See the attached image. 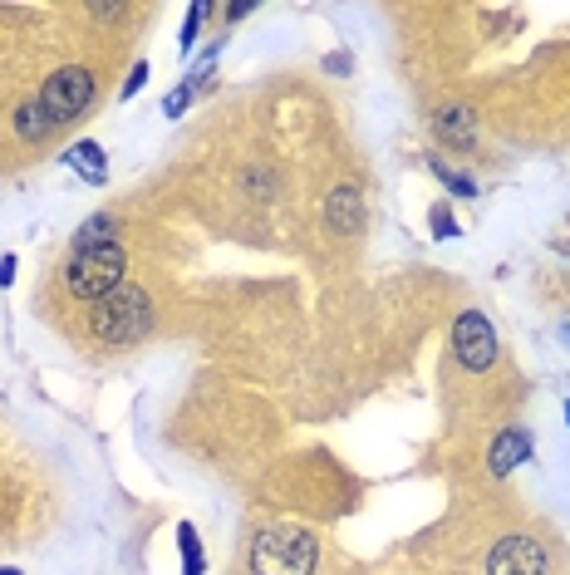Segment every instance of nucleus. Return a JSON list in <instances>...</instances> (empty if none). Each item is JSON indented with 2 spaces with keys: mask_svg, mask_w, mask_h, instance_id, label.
I'll list each match as a JSON object with an SVG mask.
<instances>
[{
  "mask_svg": "<svg viewBox=\"0 0 570 575\" xmlns=\"http://www.w3.org/2000/svg\"><path fill=\"white\" fill-rule=\"evenodd\" d=\"M561 413H566V423H570V399H566V408H561Z\"/></svg>",
  "mask_w": 570,
  "mask_h": 575,
  "instance_id": "22",
  "label": "nucleus"
},
{
  "mask_svg": "<svg viewBox=\"0 0 570 575\" xmlns=\"http://www.w3.org/2000/svg\"><path fill=\"white\" fill-rule=\"evenodd\" d=\"M64 163L74 168V173H84L94 187H104V177H109V158H104V148L99 143H74L69 153H64Z\"/></svg>",
  "mask_w": 570,
  "mask_h": 575,
  "instance_id": "10",
  "label": "nucleus"
},
{
  "mask_svg": "<svg viewBox=\"0 0 570 575\" xmlns=\"http://www.w3.org/2000/svg\"><path fill=\"white\" fill-rule=\"evenodd\" d=\"M192 94H197V89H192V79H182V84L172 89L168 99H163V114H168V118H182V114H187V104H192Z\"/></svg>",
  "mask_w": 570,
  "mask_h": 575,
  "instance_id": "16",
  "label": "nucleus"
},
{
  "mask_svg": "<svg viewBox=\"0 0 570 575\" xmlns=\"http://www.w3.org/2000/svg\"><path fill=\"white\" fill-rule=\"evenodd\" d=\"M487 575H546V551L531 536H502L487 551Z\"/></svg>",
  "mask_w": 570,
  "mask_h": 575,
  "instance_id": "6",
  "label": "nucleus"
},
{
  "mask_svg": "<svg viewBox=\"0 0 570 575\" xmlns=\"http://www.w3.org/2000/svg\"><path fill=\"white\" fill-rule=\"evenodd\" d=\"M123 271H128V256L118 241H99V246H74L69 266H64V286L74 300H109L118 286H123Z\"/></svg>",
  "mask_w": 570,
  "mask_h": 575,
  "instance_id": "2",
  "label": "nucleus"
},
{
  "mask_svg": "<svg viewBox=\"0 0 570 575\" xmlns=\"http://www.w3.org/2000/svg\"><path fill=\"white\" fill-rule=\"evenodd\" d=\"M15 133H20L25 143H40V138H50V133H55V118L45 114L40 104H25V109L15 114Z\"/></svg>",
  "mask_w": 570,
  "mask_h": 575,
  "instance_id": "11",
  "label": "nucleus"
},
{
  "mask_svg": "<svg viewBox=\"0 0 570 575\" xmlns=\"http://www.w3.org/2000/svg\"><path fill=\"white\" fill-rule=\"evenodd\" d=\"M428 231H433L438 241H453V236H462V231H457V217H453V207H448V202H433V212H428Z\"/></svg>",
  "mask_w": 570,
  "mask_h": 575,
  "instance_id": "15",
  "label": "nucleus"
},
{
  "mask_svg": "<svg viewBox=\"0 0 570 575\" xmlns=\"http://www.w3.org/2000/svg\"><path fill=\"white\" fill-rule=\"evenodd\" d=\"M99 241H114V217L109 212H99V217H89L79 236H74V246H99Z\"/></svg>",
  "mask_w": 570,
  "mask_h": 575,
  "instance_id": "14",
  "label": "nucleus"
},
{
  "mask_svg": "<svg viewBox=\"0 0 570 575\" xmlns=\"http://www.w3.org/2000/svg\"><path fill=\"white\" fill-rule=\"evenodd\" d=\"M202 20H207V5H192V10H187V25H182V35H177V40H182V50H192V45H197Z\"/></svg>",
  "mask_w": 570,
  "mask_h": 575,
  "instance_id": "17",
  "label": "nucleus"
},
{
  "mask_svg": "<svg viewBox=\"0 0 570 575\" xmlns=\"http://www.w3.org/2000/svg\"><path fill=\"white\" fill-rule=\"evenodd\" d=\"M15 281V256H0V286Z\"/></svg>",
  "mask_w": 570,
  "mask_h": 575,
  "instance_id": "19",
  "label": "nucleus"
},
{
  "mask_svg": "<svg viewBox=\"0 0 570 575\" xmlns=\"http://www.w3.org/2000/svg\"><path fill=\"white\" fill-rule=\"evenodd\" d=\"M153 330V300L143 286H118L109 300L94 305V335L104 345H138Z\"/></svg>",
  "mask_w": 570,
  "mask_h": 575,
  "instance_id": "3",
  "label": "nucleus"
},
{
  "mask_svg": "<svg viewBox=\"0 0 570 575\" xmlns=\"http://www.w3.org/2000/svg\"><path fill=\"white\" fill-rule=\"evenodd\" d=\"M89 104H94V74H89L84 64L55 69V74L45 79V89H40V109L55 118V123H74Z\"/></svg>",
  "mask_w": 570,
  "mask_h": 575,
  "instance_id": "4",
  "label": "nucleus"
},
{
  "mask_svg": "<svg viewBox=\"0 0 570 575\" xmlns=\"http://www.w3.org/2000/svg\"><path fill=\"white\" fill-rule=\"evenodd\" d=\"M433 133L448 148H472L477 143V114L467 104H443V109H433Z\"/></svg>",
  "mask_w": 570,
  "mask_h": 575,
  "instance_id": "8",
  "label": "nucleus"
},
{
  "mask_svg": "<svg viewBox=\"0 0 570 575\" xmlns=\"http://www.w3.org/2000/svg\"><path fill=\"white\" fill-rule=\"evenodd\" d=\"M143 84H148V59H138V64H133V74L123 79V99H133V94H143Z\"/></svg>",
  "mask_w": 570,
  "mask_h": 575,
  "instance_id": "18",
  "label": "nucleus"
},
{
  "mask_svg": "<svg viewBox=\"0 0 570 575\" xmlns=\"http://www.w3.org/2000/svg\"><path fill=\"white\" fill-rule=\"evenodd\" d=\"M325 222H330V231H340V236L364 231V197L354 187H335L325 197Z\"/></svg>",
  "mask_w": 570,
  "mask_h": 575,
  "instance_id": "9",
  "label": "nucleus"
},
{
  "mask_svg": "<svg viewBox=\"0 0 570 575\" xmlns=\"http://www.w3.org/2000/svg\"><path fill=\"white\" fill-rule=\"evenodd\" d=\"M551 246H556V251H561V256H570V241H566V236H556V241H551Z\"/></svg>",
  "mask_w": 570,
  "mask_h": 575,
  "instance_id": "20",
  "label": "nucleus"
},
{
  "mask_svg": "<svg viewBox=\"0 0 570 575\" xmlns=\"http://www.w3.org/2000/svg\"><path fill=\"white\" fill-rule=\"evenodd\" d=\"M177 546H182V575H207V556H202V541H197L192 521L177 526Z\"/></svg>",
  "mask_w": 570,
  "mask_h": 575,
  "instance_id": "12",
  "label": "nucleus"
},
{
  "mask_svg": "<svg viewBox=\"0 0 570 575\" xmlns=\"http://www.w3.org/2000/svg\"><path fill=\"white\" fill-rule=\"evenodd\" d=\"M561 340H570V315H566V320H561Z\"/></svg>",
  "mask_w": 570,
  "mask_h": 575,
  "instance_id": "21",
  "label": "nucleus"
},
{
  "mask_svg": "<svg viewBox=\"0 0 570 575\" xmlns=\"http://www.w3.org/2000/svg\"><path fill=\"white\" fill-rule=\"evenodd\" d=\"M320 546L305 526H266L251 541V571L256 575H315Z\"/></svg>",
  "mask_w": 570,
  "mask_h": 575,
  "instance_id": "1",
  "label": "nucleus"
},
{
  "mask_svg": "<svg viewBox=\"0 0 570 575\" xmlns=\"http://www.w3.org/2000/svg\"><path fill=\"white\" fill-rule=\"evenodd\" d=\"M428 168H433V177H438L453 197H477V182H472L467 173H457V168H448L443 158H428Z\"/></svg>",
  "mask_w": 570,
  "mask_h": 575,
  "instance_id": "13",
  "label": "nucleus"
},
{
  "mask_svg": "<svg viewBox=\"0 0 570 575\" xmlns=\"http://www.w3.org/2000/svg\"><path fill=\"white\" fill-rule=\"evenodd\" d=\"M453 354H457V364H462L467 374H487V369H497V330H492V320H487L482 310H462V315H457Z\"/></svg>",
  "mask_w": 570,
  "mask_h": 575,
  "instance_id": "5",
  "label": "nucleus"
},
{
  "mask_svg": "<svg viewBox=\"0 0 570 575\" xmlns=\"http://www.w3.org/2000/svg\"><path fill=\"white\" fill-rule=\"evenodd\" d=\"M531 428H521V423H512V428H502L497 438H492V448H487V472L492 477H512L521 462L531 458Z\"/></svg>",
  "mask_w": 570,
  "mask_h": 575,
  "instance_id": "7",
  "label": "nucleus"
}]
</instances>
